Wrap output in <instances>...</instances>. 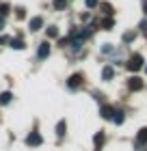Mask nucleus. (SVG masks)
Wrapping results in <instances>:
<instances>
[{
  "mask_svg": "<svg viewBox=\"0 0 147 151\" xmlns=\"http://www.w3.org/2000/svg\"><path fill=\"white\" fill-rule=\"evenodd\" d=\"M125 67H128L130 71H138V69H143V56H141V54H132L130 60L125 63Z\"/></svg>",
  "mask_w": 147,
  "mask_h": 151,
  "instance_id": "1",
  "label": "nucleus"
},
{
  "mask_svg": "<svg viewBox=\"0 0 147 151\" xmlns=\"http://www.w3.org/2000/svg\"><path fill=\"white\" fill-rule=\"evenodd\" d=\"M41 142H43V138H41L39 132H30L28 136H26V145L28 147H39Z\"/></svg>",
  "mask_w": 147,
  "mask_h": 151,
  "instance_id": "2",
  "label": "nucleus"
},
{
  "mask_svg": "<svg viewBox=\"0 0 147 151\" xmlns=\"http://www.w3.org/2000/svg\"><path fill=\"white\" fill-rule=\"evenodd\" d=\"M128 86H130V91H141L143 88V80L138 78V76H132V78L128 80Z\"/></svg>",
  "mask_w": 147,
  "mask_h": 151,
  "instance_id": "3",
  "label": "nucleus"
},
{
  "mask_svg": "<svg viewBox=\"0 0 147 151\" xmlns=\"http://www.w3.org/2000/svg\"><path fill=\"white\" fill-rule=\"evenodd\" d=\"M37 56H39L41 60L50 56V43H48V41H43V43L39 45V50H37Z\"/></svg>",
  "mask_w": 147,
  "mask_h": 151,
  "instance_id": "4",
  "label": "nucleus"
},
{
  "mask_svg": "<svg viewBox=\"0 0 147 151\" xmlns=\"http://www.w3.org/2000/svg\"><path fill=\"white\" fill-rule=\"evenodd\" d=\"M80 84H82V73H74L72 78L67 80V86L69 88H78Z\"/></svg>",
  "mask_w": 147,
  "mask_h": 151,
  "instance_id": "5",
  "label": "nucleus"
},
{
  "mask_svg": "<svg viewBox=\"0 0 147 151\" xmlns=\"http://www.w3.org/2000/svg\"><path fill=\"white\" fill-rule=\"evenodd\" d=\"M41 26H43V17H33L30 19V22H28V28H30V32H37L39 28H41Z\"/></svg>",
  "mask_w": 147,
  "mask_h": 151,
  "instance_id": "6",
  "label": "nucleus"
},
{
  "mask_svg": "<svg viewBox=\"0 0 147 151\" xmlns=\"http://www.w3.org/2000/svg\"><path fill=\"white\" fill-rule=\"evenodd\" d=\"M100 114H102V119H113L115 108H113V106H102V108H100Z\"/></svg>",
  "mask_w": 147,
  "mask_h": 151,
  "instance_id": "7",
  "label": "nucleus"
},
{
  "mask_svg": "<svg viewBox=\"0 0 147 151\" xmlns=\"http://www.w3.org/2000/svg\"><path fill=\"white\" fill-rule=\"evenodd\" d=\"M145 142H147V127H141L138 134H136V145L141 147V145H145Z\"/></svg>",
  "mask_w": 147,
  "mask_h": 151,
  "instance_id": "8",
  "label": "nucleus"
},
{
  "mask_svg": "<svg viewBox=\"0 0 147 151\" xmlns=\"http://www.w3.org/2000/svg\"><path fill=\"white\" fill-rule=\"evenodd\" d=\"M113 76H115V69H113L110 65H106V67L102 69V78H104V80H113Z\"/></svg>",
  "mask_w": 147,
  "mask_h": 151,
  "instance_id": "9",
  "label": "nucleus"
},
{
  "mask_svg": "<svg viewBox=\"0 0 147 151\" xmlns=\"http://www.w3.org/2000/svg\"><path fill=\"white\" fill-rule=\"evenodd\" d=\"M93 142H95V151H100L102 145H104V132H97L95 138H93Z\"/></svg>",
  "mask_w": 147,
  "mask_h": 151,
  "instance_id": "10",
  "label": "nucleus"
},
{
  "mask_svg": "<svg viewBox=\"0 0 147 151\" xmlns=\"http://www.w3.org/2000/svg\"><path fill=\"white\" fill-rule=\"evenodd\" d=\"M97 6H100V11L104 13V15H113V6H110L108 2H100Z\"/></svg>",
  "mask_w": 147,
  "mask_h": 151,
  "instance_id": "11",
  "label": "nucleus"
},
{
  "mask_svg": "<svg viewBox=\"0 0 147 151\" xmlns=\"http://www.w3.org/2000/svg\"><path fill=\"white\" fill-rule=\"evenodd\" d=\"M9 45H11V47H15V50H24V47H26L22 39H9Z\"/></svg>",
  "mask_w": 147,
  "mask_h": 151,
  "instance_id": "12",
  "label": "nucleus"
},
{
  "mask_svg": "<svg viewBox=\"0 0 147 151\" xmlns=\"http://www.w3.org/2000/svg\"><path fill=\"white\" fill-rule=\"evenodd\" d=\"M65 132H67V123L65 121H59L56 123V136H65Z\"/></svg>",
  "mask_w": 147,
  "mask_h": 151,
  "instance_id": "13",
  "label": "nucleus"
},
{
  "mask_svg": "<svg viewBox=\"0 0 147 151\" xmlns=\"http://www.w3.org/2000/svg\"><path fill=\"white\" fill-rule=\"evenodd\" d=\"M113 121L117 123V125H121V123H123V112H121V110H115V114H113Z\"/></svg>",
  "mask_w": 147,
  "mask_h": 151,
  "instance_id": "14",
  "label": "nucleus"
},
{
  "mask_svg": "<svg viewBox=\"0 0 147 151\" xmlns=\"http://www.w3.org/2000/svg\"><path fill=\"white\" fill-rule=\"evenodd\" d=\"M11 99H13V95H11L9 91H7V93H2V95H0V104H2V106H4V104H9V101H11Z\"/></svg>",
  "mask_w": 147,
  "mask_h": 151,
  "instance_id": "15",
  "label": "nucleus"
},
{
  "mask_svg": "<svg viewBox=\"0 0 147 151\" xmlns=\"http://www.w3.org/2000/svg\"><path fill=\"white\" fill-rule=\"evenodd\" d=\"M113 24H115L113 17H106V19L102 22V28H104V30H110V28H113Z\"/></svg>",
  "mask_w": 147,
  "mask_h": 151,
  "instance_id": "16",
  "label": "nucleus"
},
{
  "mask_svg": "<svg viewBox=\"0 0 147 151\" xmlns=\"http://www.w3.org/2000/svg\"><path fill=\"white\" fill-rule=\"evenodd\" d=\"M46 32H48V37H52V39H54V37H59V28H56V26H48V30H46Z\"/></svg>",
  "mask_w": 147,
  "mask_h": 151,
  "instance_id": "17",
  "label": "nucleus"
},
{
  "mask_svg": "<svg viewBox=\"0 0 147 151\" xmlns=\"http://www.w3.org/2000/svg\"><path fill=\"white\" fill-rule=\"evenodd\" d=\"M67 6V0H54V9H59V11H63Z\"/></svg>",
  "mask_w": 147,
  "mask_h": 151,
  "instance_id": "18",
  "label": "nucleus"
},
{
  "mask_svg": "<svg viewBox=\"0 0 147 151\" xmlns=\"http://www.w3.org/2000/svg\"><path fill=\"white\" fill-rule=\"evenodd\" d=\"M9 11H11V6L7 4V2H4V4H0V15H9Z\"/></svg>",
  "mask_w": 147,
  "mask_h": 151,
  "instance_id": "19",
  "label": "nucleus"
},
{
  "mask_svg": "<svg viewBox=\"0 0 147 151\" xmlns=\"http://www.w3.org/2000/svg\"><path fill=\"white\" fill-rule=\"evenodd\" d=\"M85 4H87V9H95L100 4V0H85Z\"/></svg>",
  "mask_w": 147,
  "mask_h": 151,
  "instance_id": "20",
  "label": "nucleus"
},
{
  "mask_svg": "<svg viewBox=\"0 0 147 151\" xmlns=\"http://www.w3.org/2000/svg\"><path fill=\"white\" fill-rule=\"evenodd\" d=\"M15 15H17L20 19H22V17H26V11L22 9V6H17V9H15Z\"/></svg>",
  "mask_w": 147,
  "mask_h": 151,
  "instance_id": "21",
  "label": "nucleus"
},
{
  "mask_svg": "<svg viewBox=\"0 0 147 151\" xmlns=\"http://www.w3.org/2000/svg\"><path fill=\"white\" fill-rule=\"evenodd\" d=\"M132 39H134V32H125V35H123V41H125V43H130Z\"/></svg>",
  "mask_w": 147,
  "mask_h": 151,
  "instance_id": "22",
  "label": "nucleus"
},
{
  "mask_svg": "<svg viewBox=\"0 0 147 151\" xmlns=\"http://www.w3.org/2000/svg\"><path fill=\"white\" fill-rule=\"evenodd\" d=\"M102 52H104V54H110V52H113V45H110V43L102 45Z\"/></svg>",
  "mask_w": 147,
  "mask_h": 151,
  "instance_id": "23",
  "label": "nucleus"
},
{
  "mask_svg": "<svg viewBox=\"0 0 147 151\" xmlns=\"http://www.w3.org/2000/svg\"><path fill=\"white\" fill-rule=\"evenodd\" d=\"M4 28V15H0V30Z\"/></svg>",
  "mask_w": 147,
  "mask_h": 151,
  "instance_id": "24",
  "label": "nucleus"
},
{
  "mask_svg": "<svg viewBox=\"0 0 147 151\" xmlns=\"http://www.w3.org/2000/svg\"><path fill=\"white\" fill-rule=\"evenodd\" d=\"M143 11H145V13H147V0H145V4H143Z\"/></svg>",
  "mask_w": 147,
  "mask_h": 151,
  "instance_id": "25",
  "label": "nucleus"
},
{
  "mask_svg": "<svg viewBox=\"0 0 147 151\" xmlns=\"http://www.w3.org/2000/svg\"><path fill=\"white\" fill-rule=\"evenodd\" d=\"M145 71H147V67H145Z\"/></svg>",
  "mask_w": 147,
  "mask_h": 151,
  "instance_id": "26",
  "label": "nucleus"
}]
</instances>
